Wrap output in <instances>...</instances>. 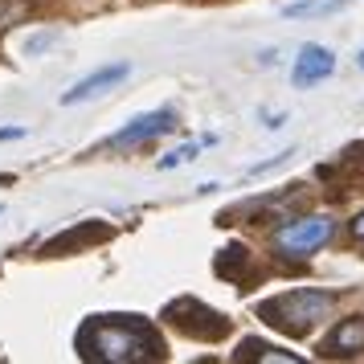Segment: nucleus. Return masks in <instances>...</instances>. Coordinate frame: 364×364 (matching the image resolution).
Instances as JSON below:
<instances>
[{
    "mask_svg": "<svg viewBox=\"0 0 364 364\" xmlns=\"http://www.w3.org/2000/svg\"><path fill=\"white\" fill-rule=\"evenodd\" d=\"M364 348V319H344L340 328L323 340V356H352Z\"/></svg>",
    "mask_w": 364,
    "mask_h": 364,
    "instance_id": "obj_7",
    "label": "nucleus"
},
{
    "mask_svg": "<svg viewBox=\"0 0 364 364\" xmlns=\"http://www.w3.org/2000/svg\"><path fill=\"white\" fill-rule=\"evenodd\" d=\"M176 132V115L172 111H148V115H135L127 127H119L111 135V148H132V144H148L156 135Z\"/></svg>",
    "mask_w": 364,
    "mask_h": 364,
    "instance_id": "obj_6",
    "label": "nucleus"
},
{
    "mask_svg": "<svg viewBox=\"0 0 364 364\" xmlns=\"http://www.w3.org/2000/svg\"><path fill=\"white\" fill-rule=\"evenodd\" d=\"M53 46H58V33H33L29 41H25V53H29V58H37V53L53 50Z\"/></svg>",
    "mask_w": 364,
    "mask_h": 364,
    "instance_id": "obj_11",
    "label": "nucleus"
},
{
    "mask_svg": "<svg viewBox=\"0 0 364 364\" xmlns=\"http://www.w3.org/2000/svg\"><path fill=\"white\" fill-rule=\"evenodd\" d=\"M197 151H200V144H184V148L168 151L156 168H160V172H168V168H184V164H193V160H197Z\"/></svg>",
    "mask_w": 364,
    "mask_h": 364,
    "instance_id": "obj_10",
    "label": "nucleus"
},
{
    "mask_svg": "<svg viewBox=\"0 0 364 364\" xmlns=\"http://www.w3.org/2000/svg\"><path fill=\"white\" fill-rule=\"evenodd\" d=\"M331 74H336V53H331L328 46L307 41V46L299 50L295 66H291V82H295V90H307V86H319L323 78H331Z\"/></svg>",
    "mask_w": 364,
    "mask_h": 364,
    "instance_id": "obj_5",
    "label": "nucleus"
},
{
    "mask_svg": "<svg viewBox=\"0 0 364 364\" xmlns=\"http://www.w3.org/2000/svg\"><path fill=\"white\" fill-rule=\"evenodd\" d=\"M352 233H356V237H364V213L356 217V221H352Z\"/></svg>",
    "mask_w": 364,
    "mask_h": 364,
    "instance_id": "obj_14",
    "label": "nucleus"
},
{
    "mask_svg": "<svg viewBox=\"0 0 364 364\" xmlns=\"http://www.w3.org/2000/svg\"><path fill=\"white\" fill-rule=\"evenodd\" d=\"M78 352L86 360L132 364V360H160L164 344L151 328L135 323L132 315H102V319H90L78 331Z\"/></svg>",
    "mask_w": 364,
    "mask_h": 364,
    "instance_id": "obj_1",
    "label": "nucleus"
},
{
    "mask_svg": "<svg viewBox=\"0 0 364 364\" xmlns=\"http://www.w3.org/2000/svg\"><path fill=\"white\" fill-rule=\"evenodd\" d=\"M331 303H336V299H331L328 291L299 287V291H287V295L262 303V307H258V315H262L266 323H274V328L291 331V336H303V331L311 328L315 319H323V315L331 311Z\"/></svg>",
    "mask_w": 364,
    "mask_h": 364,
    "instance_id": "obj_2",
    "label": "nucleus"
},
{
    "mask_svg": "<svg viewBox=\"0 0 364 364\" xmlns=\"http://www.w3.org/2000/svg\"><path fill=\"white\" fill-rule=\"evenodd\" d=\"M132 78V62H115V66H102L95 70L90 78H82V82H74L62 95V107H78V102H90V99H99V95H107V90H115L119 82H127Z\"/></svg>",
    "mask_w": 364,
    "mask_h": 364,
    "instance_id": "obj_4",
    "label": "nucleus"
},
{
    "mask_svg": "<svg viewBox=\"0 0 364 364\" xmlns=\"http://www.w3.org/2000/svg\"><path fill=\"white\" fill-rule=\"evenodd\" d=\"M0 213H4V205H0Z\"/></svg>",
    "mask_w": 364,
    "mask_h": 364,
    "instance_id": "obj_16",
    "label": "nucleus"
},
{
    "mask_svg": "<svg viewBox=\"0 0 364 364\" xmlns=\"http://www.w3.org/2000/svg\"><path fill=\"white\" fill-rule=\"evenodd\" d=\"M356 66H360V70H364V50H360V53H356Z\"/></svg>",
    "mask_w": 364,
    "mask_h": 364,
    "instance_id": "obj_15",
    "label": "nucleus"
},
{
    "mask_svg": "<svg viewBox=\"0 0 364 364\" xmlns=\"http://www.w3.org/2000/svg\"><path fill=\"white\" fill-rule=\"evenodd\" d=\"M99 237H107V225H86V230H70V233H62V237H53L50 246H46V254H58V250H66V246H82V242H99Z\"/></svg>",
    "mask_w": 364,
    "mask_h": 364,
    "instance_id": "obj_9",
    "label": "nucleus"
},
{
    "mask_svg": "<svg viewBox=\"0 0 364 364\" xmlns=\"http://www.w3.org/2000/svg\"><path fill=\"white\" fill-rule=\"evenodd\" d=\"M262 127H266V132H279V127H287V111H274V115H270V111H262Z\"/></svg>",
    "mask_w": 364,
    "mask_h": 364,
    "instance_id": "obj_12",
    "label": "nucleus"
},
{
    "mask_svg": "<svg viewBox=\"0 0 364 364\" xmlns=\"http://www.w3.org/2000/svg\"><path fill=\"white\" fill-rule=\"evenodd\" d=\"M344 0H299V4H287L282 17H328V13H340Z\"/></svg>",
    "mask_w": 364,
    "mask_h": 364,
    "instance_id": "obj_8",
    "label": "nucleus"
},
{
    "mask_svg": "<svg viewBox=\"0 0 364 364\" xmlns=\"http://www.w3.org/2000/svg\"><path fill=\"white\" fill-rule=\"evenodd\" d=\"M9 139H25V127H0V144H9Z\"/></svg>",
    "mask_w": 364,
    "mask_h": 364,
    "instance_id": "obj_13",
    "label": "nucleus"
},
{
    "mask_svg": "<svg viewBox=\"0 0 364 364\" xmlns=\"http://www.w3.org/2000/svg\"><path fill=\"white\" fill-rule=\"evenodd\" d=\"M336 230V221L331 217H295V221H287L274 230V246L287 254V258H307L315 250L323 246Z\"/></svg>",
    "mask_w": 364,
    "mask_h": 364,
    "instance_id": "obj_3",
    "label": "nucleus"
}]
</instances>
